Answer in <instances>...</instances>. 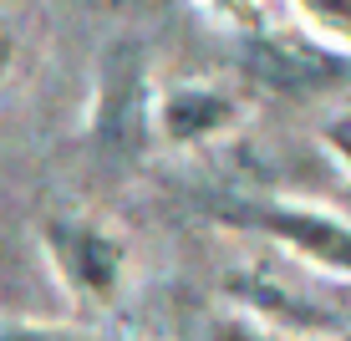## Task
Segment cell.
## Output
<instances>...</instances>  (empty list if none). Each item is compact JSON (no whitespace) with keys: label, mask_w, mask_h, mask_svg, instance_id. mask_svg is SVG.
Here are the masks:
<instances>
[{"label":"cell","mask_w":351,"mask_h":341,"mask_svg":"<svg viewBox=\"0 0 351 341\" xmlns=\"http://www.w3.org/2000/svg\"><path fill=\"white\" fill-rule=\"evenodd\" d=\"M92 132L107 158H138L148 148V56L138 41L107 46Z\"/></svg>","instance_id":"6da1fadb"},{"label":"cell","mask_w":351,"mask_h":341,"mask_svg":"<svg viewBox=\"0 0 351 341\" xmlns=\"http://www.w3.org/2000/svg\"><path fill=\"white\" fill-rule=\"evenodd\" d=\"M245 71L270 92H311L341 77L346 62L311 41H295V36H255L245 46Z\"/></svg>","instance_id":"7a4b0ae2"},{"label":"cell","mask_w":351,"mask_h":341,"mask_svg":"<svg viewBox=\"0 0 351 341\" xmlns=\"http://www.w3.org/2000/svg\"><path fill=\"white\" fill-rule=\"evenodd\" d=\"M239 219L265 229V235H275V239H285L290 250H300L306 260L326 265V270H346L351 275V229L336 224L331 214L285 209V204H245Z\"/></svg>","instance_id":"3957f363"},{"label":"cell","mask_w":351,"mask_h":341,"mask_svg":"<svg viewBox=\"0 0 351 341\" xmlns=\"http://www.w3.org/2000/svg\"><path fill=\"white\" fill-rule=\"evenodd\" d=\"M46 239H51L62 270L77 280L82 290H92V296H112V290H117V275H123V245L107 239L97 224H51Z\"/></svg>","instance_id":"277c9868"},{"label":"cell","mask_w":351,"mask_h":341,"mask_svg":"<svg viewBox=\"0 0 351 341\" xmlns=\"http://www.w3.org/2000/svg\"><path fill=\"white\" fill-rule=\"evenodd\" d=\"M229 113H234V107H229L219 92L184 87V92H173V97L163 102V128H168V138L193 143V138H209V132H219V128L229 123Z\"/></svg>","instance_id":"5b68a950"},{"label":"cell","mask_w":351,"mask_h":341,"mask_svg":"<svg viewBox=\"0 0 351 341\" xmlns=\"http://www.w3.org/2000/svg\"><path fill=\"white\" fill-rule=\"evenodd\" d=\"M300 5H306L316 21H326L336 36H346V41H351V0H300Z\"/></svg>","instance_id":"8992f818"},{"label":"cell","mask_w":351,"mask_h":341,"mask_svg":"<svg viewBox=\"0 0 351 341\" xmlns=\"http://www.w3.org/2000/svg\"><path fill=\"white\" fill-rule=\"evenodd\" d=\"M0 341H71L66 331H51V326H0Z\"/></svg>","instance_id":"52a82bcc"},{"label":"cell","mask_w":351,"mask_h":341,"mask_svg":"<svg viewBox=\"0 0 351 341\" xmlns=\"http://www.w3.org/2000/svg\"><path fill=\"white\" fill-rule=\"evenodd\" d=\"M326 138H331V148H336V153H341L346 163H351V113L341 117V123H331V132H326Z\"/></svg>","instance_id":"ba28073f"},{"label":"cell","mask_w":351,"mask_h":341,"mask_svg":"<svg viewBox=\"0 0 351 341\" xmlns=\"http://www.w3.org/2000/svg\"><path fill=\"white\" fill-rule=\"evenodd\" d=\"M229 341H245V336H229Z\"/></svg>","instance_id":"9c48e42d"}]
</instances>
